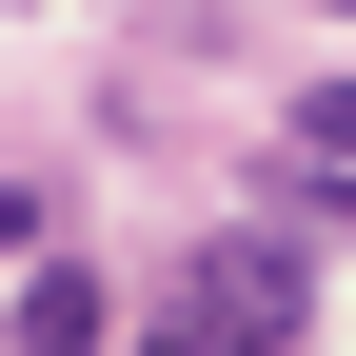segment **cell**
<instances>
[{
	"label": "cell",
	"instance_id": "cell-2",
	"mask_svg": "<svg viewBox=\"0 0 356 356\" xmlns=\"http://www.w3.org/2000/svg\"><path fill=\"white\" fill-rule=\"evenodd\" d=\"M0 337H20V356H119V297H99V277H20Z\"/></svg>",
	"mask_w": 356,
	"mask_h": 356
},
{
	"label": "cell",
	"instance_id": "cell-1",
	"mask_svg": "<svg viewBox=\"0 0 356 356\" xmlns=\"http://www.w3.org/2000/svg\"><path fill=\"white\" fill-rule=\"evenodd\" d=\"M297 297H317V277H297L277 238H218L198 277L139 317V356H297Z\"/></svg>",
	"mask_w": 356,
	"mask_h": 356
},
{
	"label": "cell",
	"instance_id": "cell-3",
	"mask_svg": "<svg viewBox=\"0 0 356 356\" xmlns=\"http://www.w3.org/2000/svg\"><path fill=\"white\" fill-rule=\"evenodd\" d=\"M297 159H317V178H356V79H317V99H297Z\"/></svg>",
	"mask_w": 356,
	"mask_h": 356
}]
</instances>
